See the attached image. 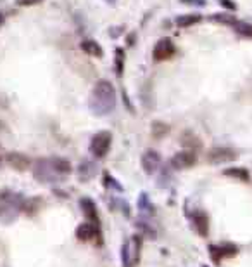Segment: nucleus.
<instances>
[{"mask_svg":"<svg viewBox=\"0 0 252 267\" xmlns=\"http://www.w3.org/2000/svg\"><path fill=\"white\" fill-rule=\"evenodd\" d=\"M88 106L90 111L97 116H105L109 113H112L114 108H116V90H114V85L107 82V80H100L91 90Z\"/></svg>","mask_w":252,"mask_h":267,"instance_id":"f257e3e1","label":"nucleus"},{"mask_svg":"<svg viewBox=\"0 0 252 267\" xmlns=\"http://www.w3.org/2000/svg\"><path fill=\"white\" fill-rule=\"evenodd\" d=\"M22 203L25 200L21 198V194L12 191L0 193V220L4 224H11L12 220H16V217L22 210Z\"/></svg>","mask_w":252,"mask_h":267,"instance_id":"f03ea898","label":"nucleus"},{"mask_svg":"<svg viewBox=\"0 0 252 267\" xmlns=\"http://www.w3.org/2000/svg\"><path fill=\"white\" fill-rule=\"evenodd\" d=\"M140 250H142V236L140 234H135V236H131L121 248L123 267H135L139 264Z\"/></svg>","mask_w":252,"mask_h":267,"instance_id":"7ed1b4c3","label":"nucleus"},{"mask_svg":"<svg viewBox=\"0 0 252 267\" xmlns=\"http://www.w3.org/2000/svg\"><path fill=\"white\" fill-rule=\"evenodd\" d=\"M33 175L36 180L40 182H47V184H52V182H57V180H62L64 177L59 175L56 169L52 167V161L47 160V158H40V160L35 161L33 165Z\"/></svg>","mask_w":252,"mask_h":267,"instance_id":"20e7f679","label":"nucleus"},{"mask_svg":"<svg viewBox=\"0 0 252 267\" xmlns=\"http://www.w3.org/2000/svg\"><path fill=\"white\" fill-rule=\"evenodd\" d=\"M112 144V134L107 132V130H100L91 137L90 141V153L95 158H104L109 153Z\"/></svg>","mask_w":252,"mask_h":267,"instance_id":"39448f33","label":"nucleus"},{"mask_svg":"<svg viewBox=\"0 0 252 267\" xmlns=\"http://www.w3.org/2000/svg\"><path fill=\"white\" fill-rule=\"evenodd\" d=\"M238 253V247L235 243H216L209 247V255L214 262H223L224 259H232Z\"/></svg>","mask_w":252,"mask_h":267,"instance_id":"423d86ee","label":"nucleus"},{"mask_svg":"<svg viewBox=\"0 0 252 267\" xmlns=\"http://www.w3.org/2000/svg\"><path fill=\"white\" fill-rule=\"evenodd\" d=\"M235 158H237V153L233 151L232 148H226V146L213 148L208 153V160H209V163H213V165L230 163V161H233Z\"/></svg>","mask_w":252,"mask_h":267,"instance_id":"0eeeda50","label":"nucleus"},{"mask_svg":"<svg viewBox=\"0 0 252 267\" xmlns=\"http://www.w3.org/2000/svg\"><path fill=\"white\" fill-rule=\"evenodd\" d=\"M76 238L80 241H91V239H97L99 247L102 245V238H100V228L91 222L80 224L76 228Z\"/></svg>","mask_w":252,"mask_h":267,"instance_id":"6e6552de","label":"nucleus"},{"mask_svg":"<svg viewBox=\"0 0 252 267\" xmlns=\"http://www.w3.org/2000/svg\"><path fill=\"white\" fill-rule=\"evenodd\" d=\"M171 167L176 170H185V169H190V167L195 165L197 161V156L194 151H189V149H185V151H180L176 153L175 156L171 158Z\"/></svg>","mask_w":252,"mask_h":267,"instance_id":"1a4fd4ad","label":"nucleus"},{"mask_svg":"<svg viewBox=\"0 0 252 267\" xmlns=\"http://www.w3.org/2000/svg\"><path fill=\"white\" fill-rule=\"evenodd\" d=\"M190 219H192V225H194L195 233L199 234V236H202V238L208 236L209 234V217H208V214H205L204 210H195V212H192Z\"/></svg>","mask_w":252,"mask_h":267,"instance_id":"9d476101","label":"nucleus"},{"mask_svg":"<svg viewBox=\"0 0 252 267\" xmlns=\"http://www.w3.org/2000/svg\"><path fill=\"white\" fill-rule=\"evenodd\" d=\"M175 51L176 49H175V45H173L171 40L163 38V40H159V42L155 44L152 56H154L155 61H166L173 56V54H175Z\"/></svg>","mask_w":252,"mask_h":267,"instance_id":"9b49d317","label":"nucleus"},{"mask_svg":"<svg viewBox=\"0 0 252 267\" xmlns=\"http://www.w3.org/2000/svg\"><path fill=\"white\" fill-rule=\"evenodd\" d=\"M80 208L81 212H83V215L86 217V220L95 225H99L100 228V219H99V210H97V205H95V201L91 200V198L85 196L80 200Z\"/></svg>","mask_w":252,"mask_h":267,"instance_id":"f8f14e48","label":"nucleus"},{"mask_svg":"<svg viewBox=\"0 0 252 267\" xmlns=\"http://www.w3.org/2000/svg\"><path fill=\"white\" fill-rule=\"evenodd\" d=\"M6 161L11 169H14L17 172H25L26 169H30V165H31L30 158L26 155H22V153H9L6 156Z\"/></svg>","mask_w":252,"mask_h":267,"instance_id":"ddd939ff","label":"nucleus"},{"mask_svg":"<svg viewBox=\"0 0 252 267\" xmlns=\"http://www.w3.org/2000/svg\"><path fill=\"white\" fill-rule=\"evenodd\" d=\"M161 167V156L155 151H147L142 156V169L145 170V174H154L155 170Z\"/></svg>","mask_w":252,"mask_h":267,"instance_id":"4468645a","label":"nucleus"},{"mask_svg":"<svg viewBox=\"0 0 252 267\" xmlns=\"http://www.w3.org/2000/svg\"><path fill=\"white\" fill-rule=\"evenodd\" d=\"M224 177H230V179H237V180H250V172L244 169V167H230V169H224L223 170Z\"/></svg>","mask_w":252,"mask_h":267,"instance_id":"2eb2a0df","label":"nucleus"},{"mask_svg":"<svg viewBox=\"0 0 252 267\" xmlns=\"http://www.w3.org/2000/svg\"><path fill=\"white\" fill-rule=\"evenodd\" d=\"M94 174H95V165L88 160H83L80 163V167H78V179L83 180V182L90 180Z\"/></svg>","mask_w":252,"mask_h":267,"instance_id":"dca6fc26","label":"nucleus"},{"mask_svg":"<svg viewBox=\"0 0 252 267\" xmlns=\"http://www.w3.org/2000/svg\"><path fill=\"white\" fill-rule=\"evenodd\" d=\"M50 161H52V167L56 169V172L59 175H67L71 172V163H70V160H66V158H62V156H54V158H50Z\"/></svg>","mask_w":252,"mask_h":267,"instance_id":"f3484780","label":"nucleus"},{"mask_svg":"<svg viewBox=\"0 0 252 267\" xmlns=\"http://www.w3.org/2000/svg\"><path fill=\"white\" fill-rule=\"evenodd\" d=\"M81 49H83L88 56H94V57H102L104 56L102 47H100L95 40H85V42H81Z\"/></svg>","mask_w":252,"mask_h":267,"instance_id":"a211bd4d","label":"nucleus"},{"mask_svg":"<svg viewBox=\"0 0 252 267\" xmlns=\"http://www.w3.org/2000/svg\"><path fill=\"white\" fill-rule=\"evenodd\" d=\"M200 19H202V16L200 14H183V16L176 17V25L180 26V28H185V26L197 25Z\"/></svg>","mask_w":252,"mask_h":267,"instance_id":"6ab92c4d","label":"nucleus"},{"mask_svg":"<svg viewBox=\"0 0 252 267\" xmlns=\"http://www.w3.org/2000/svg\"><path fill=\"white\" fill-rule=\"evenodd\" d=\"M233 30H235V33L240 35V37L252 38V25H249V23L237 21L235 25H233Z\"/></svg>","mask_w":252,"mask_h":267,"instance_id":"aec40b11","label":"nucleus"},{"mask_svg":"<svg viewBox=\"0 0 252 267\" xmlns=\"http://www.w3.org/2000/svg\"><path fill=\"white\" fill-rule=\"evenodd\" d=\"M169 132V125L163 124V121H154L152 124V135L155 139H163L164 135H168Z\"/></svg>","mask_w":252,"mask_h":267,"instance_id":"412c9836","label":"nucleus"},{"mask_svg":"<svg viewBox=\"0 0 252 267\" xmlns=\"http://www.w3.org/2000/svg\"><path fill=\"white\" fill-rule=\"evenodd\" d=\"M102 182H104V186H105V188H107V189H112V191H123V186L119 184L118 180L114 179L111 174H107V172H105V174H104Z\"/></svg>","mask_w":252,"mask_h":267,"instance_id":"4be33fe9","label":"nucleus"},{"mask_svg":"<svg viewBox=\"0 0 252 267\" xmlns=\"http://www.w3.org/2000/svg\"><path fill=\"white\" fill-rule=\"evenodd\" d=\"M40 198H31V200H25L22 203V212H26L28 215H35L36 210H38L40 207Z\"/></svg>","mask_w":252,"mask_h":267,"instance_id":"5701e85b","label":"nucleus"},{"mask_svg":"<svg viewBox=\"0 0 252 267\" xmlns=\"http://www.w3.org/2000/svg\"><path fill=\"white\" fill-rule=\"evenodd\" d=\"M123 66H125V51L116 49V73L118 76L123 75Z\"/></svg>","mask_w":252,"mask_h":267,"instance_id":"b1692460","label":"nucleus"},{"mask_svg":"<svg viewBox=\"0 0 252 267\" xmlns=\"http://www.w3.org/2000/svg\"><path fill=\"white\" fill-rule=\"evenodd\" d=\"M139 208L142 212H149V214H154V207L150 205V201H149V198H147V194H140V201H139Z\"/></svg>","mask_w":252,"mask_h":267,"instance_id":"393cba45","label":"nucleus"},{"mask_svg":"<svg viewBox=\"0 0 252 267\" xmlns=\"http://www.w3.org/2000/svg\"><path fill=\"white\" fill-rule=\"evenodd\" d=\"M211 19H214V21H219L221 25H235L237 19H233L232 16H226V14H214V16H211Z\"/></svg>","mask_w":252,"mask_h":267,"instance_id":"a878e982","label":"nucleus"},{"mask_svg":"<svg viewBox=\"0 0 252 267\" xmlns=\"http://www.w3.org/2000/svg\"><path fill=\"white\" fill-rule=\"evenodd\" d=\"M139 228H142V229H144V233L145 234H147V236H150V238H155V233H154V229L152 228H150V225H147V224H139Z\"/></svg>","mask_w":252,"mask_h":267,"instance_id":"bb28decb","label":"nucleus"},{"mask_svg":"<svg viewBox=\"0 0 252 267\" xmlns=\"http://www.w3.org/2000/svg\"><path fill=\"white\" fill-rule=\"evenodd\" d=\"M42 2V0H17L19 6H35V4Z\"/></svg>","mask_w":252,"mask_h":267,"instance_id":"cd10ccee","label":"nucleus"},{"mask_svg":"<svg viewBox=\"0 0 252 267\" xmlns=\"http://www.w3.org/2000/svg\"><path fill=\"white\" fill-rule=\"evenodd\" d=\"M221 4H223V6H228V7L235 9V4H233V2H230V0H221Z\"/></svg>","mask_w":252,"mask_h":267,"instance_id":"c85d7f7f","label":"nucleus"},{"mask_svg":"<svg viewBox=\"0 0 252 267\" xmlns=\"http://www.w3.org/2000/svg\"><path fill=\"white\" fill-rule=\"evenodd\" d=\"M181 2H189V4H204L202 0H181Z\"/></svg>","mask_w":252,"mask_h":267,"instance_id":"c756f323","label":"nucleus"},{"mask_svg":"<svg viewBox=\"0 0 252 267\" xmlns=\"http://www.w3.org/2000/svg\"><path fill=\"white\" fill-rule=\"evenodd\" d=\"M2 23H4V16L0 14V26H2Z\"/></svg>","mask_w":252,"mask_h":267,"instance_id":"7c9ffc66","label":"nucleus"},{"mask_svg":"<svg viewBox=\"0 0 252 267\" xmlns=\"http://www.w3.org/2000/svg\"><path fill=\"white\" fill-rule=\"evenodd\" d=\"M109 2H114V0H109Z\"/></svg>","mask_w":252,"mask_h":267,"instance_id":"2f4dec72","label":"nucleus"},{"mask_svg":"<svg viewBox=\"0 0 252 267\" xmlns=\"http://www.w3.org/2000/svg\"><path fill=\"white\" fill-rule=\"evenodd\" d=\"M204 267H205V265H204Z\"/></svg>","mask_w":252,"mask_h":267,"instance_id":"473e14b6","label":"nucleus"}]
</instances>
